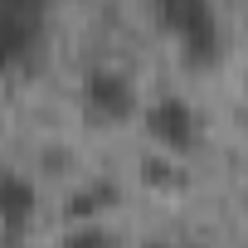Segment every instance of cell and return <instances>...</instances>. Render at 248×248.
<instances>
[{"label":"cell","instance_id":"3957f363","mask_svg":"<svg viewBox=\"0 0 248 248\" xmlns=\"http://www.w3.org/2000/svg\"><path fill=\"white\" fill-rule=\"evenodd\" d=\"M44 20H49V10L39 0H0V73L20 68L34 54Z\"/></svg>","mask_w":248,"mask_h":248},{"label":"cell","instance_id":"7a4b0ae2","mask_svg":"<svg viewBox=\"0 0 248 248\" xmlns=\"http://www.w3.org/2000/svg\"><path fill=\"white\" fill-rule=\"evenodd\" d=\"M83 107H88L93 122H107V127L137 117V83H132V73L112 68V63H93L83 73Z\"/></svg>","mask_w":248,"mask_h":248},{"label":"cell","instance_id":"6da1fadb","mask_svg":"<svg viewBox=\"0 0 248 248\" xmlns=\"http://www.w3.org/2000/svg\"><path fill=\"white\" fill-rule=\"evenodd\" d=\"M156 20L175 34L185 63L204 68L224 54V25L209 0H156Z\"/></svg>","mask_w":248,"mask_h":248},{"label":"cell","instance_id":"5b68a950","mask_svg":"<svg viewBox=\"0 0 248 248\" xmlns=\"http://www.w3.org/2000/svg\"><path fill=\"white\" fill-rule=\"evenodd\" d=\"M34 209H39V190H34V180L25 175V170H0V229H25L30 219H34Z\"/></svg>","mask_w":248,"mask_h":248},{"label":"cell","instance_id":"8992f818","mask_svg":"<svg viewBox=\"0 0 248 248\" xmlns=\"http://www.w3.org/2000/svg\"><path fill=\"white\" fill-rule=\"evenodd\" d=\"M59 248H122V238L102 219H78V224H68V233L59 238Z\"/></svg>","mask_w":248,"mask_h":248},{"label":"cell","instance_id":"277c9868","mask_svg":"<svg viewBox=\"0 0 248 248\" xmlns=\"http://www.w3.org/2000/svg\"><path fill=\"white\" fill-rule=\"evenodd\" d=\"M141 122L166 151H195V141H200V112L180 93H161L156 102H146Z\"/></svg>","mask_w":248,"mask_h":248},{"label":"cell","instance_id":"52a82bcc","mask_svg":"<svg viewBox=\"0 0 248 248\" xmlns=\"http://www.w3.org/2000/svg\"><path fill=\"white\" fill-rule=\"evenodd\" d=\"M243 204H248V190H243Z\"/></svg>","mask_w":248,"mask_h":248}]
</instances>
